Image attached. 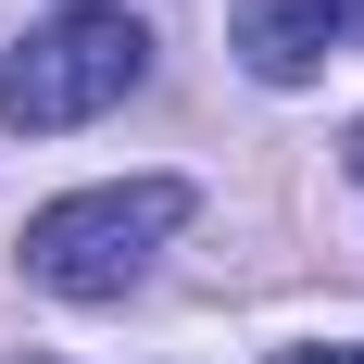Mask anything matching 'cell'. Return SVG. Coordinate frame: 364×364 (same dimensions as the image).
Returning a JSON list of instances; mask_svg holds the SVG:
<instances>
[{"label": "cell", "mask_w": 364, "mask_h": 364, "mask_svg": "<svg viewBox=\"0 0 364 364\" xmlns=\"http://www.w3.org/2000/svg\"><path fill=\"white\" fill-rule=\"evenodd\" d=\"M226 38H239V63H252L264 88H301V75H327L339 50H364V0H239Z\"/></svg>", "instance_id": "obj_3"}, {"label": "cell", "mask_w": 364, "mask_h": 364, "mask_svg": "<svg viewBox=\"0 0 364 364\" xmlns=\"http://www.w3.org/2000/svg\"><path fill=\"white\" fill-rule=\"evenodd\" d=\"M277 364H364V339H352V352H277Z\"/></svg>", "instance_id": "obj_4"}, {"label": "cell", "mask_w": 364, "mask_h": 364, "mask_svg": "<svg viewBox=\"0 0 364 364\" xmlns=\"http://www.w3.org/2000/svg\"><path fill=\"white\" fill-rule=\"evenodd\" d=\"M139 75H151V26L126 13V0H75V13L26 26V50L0 63V126H13V139L88 126V113H113Z\"/></svg>", "instance_id": "obj_2"}, {"label": "cell", "mask_w": 364, "mask_h": 364, "mask_svg": "<svg viewBox=\"0 0 364 364\" xmlns=\"http://www.w3.org/2000/svg\"><path fill=\"white\" fill-rule=\"evenodd\" d=\"M201 214L188 176H126V188H75V201H38L26 214V277L63 301H126L151 277V252Z\"/></svg>", "instance_id": "obj_1"}, {"label": "cell", "mask_w": 364, "mask_h": 364, "mask_svg": "<svg viewBox=\"0 0 364 364\" xmlns=\"http://www.w3.org/2000/svg\"><path fill=\"white\" fill-rule=\"evenodd\" d=\"M352 176H364V126H352Z\"/></svg>", "instance_id": "obj_5"}]
</instances>
